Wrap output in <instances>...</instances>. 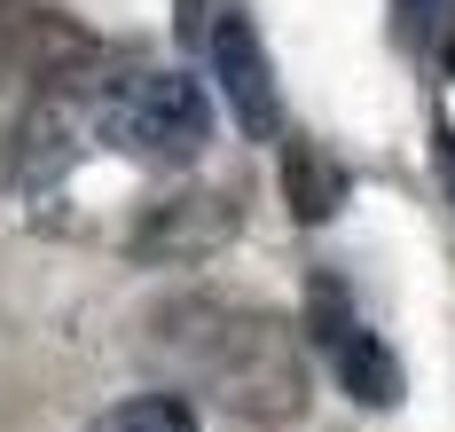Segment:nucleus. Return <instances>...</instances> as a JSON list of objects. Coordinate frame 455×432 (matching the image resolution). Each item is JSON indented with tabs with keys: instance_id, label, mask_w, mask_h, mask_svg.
I'll list each match as a JSON object with an SVG mask.
<instances>
[{
	"instance_id": "nucleus-1",
	"label": "nucleus",
	"mask_w": 455,
	"mask_h": 432,
	"mask_svg": "<svg viewBox=\"0 0 455 432\" xmlns=\"http://www.w3.org/2000/svg\"><path fill=\"white\" fill-rule=\"evenodd\" d=\"M149 354L181 385L212 393L228 417H243V425H299L307 417V354H299V331L259 315V307L173 299L149 323Z\"/></svg>"
},
{
	"instance_id": "nucleus-2",
	"label": "nucleus",
	"mask_w": 455,
	"mask_h": 432,
	"mask_svg": "<svg viewBox=\"0 0 455 432\" xmlns=\"http://www.w3.org/2000/svg\"><path fill=\"white\" fill-rule=\"evenodd\" d=\"M94 142L141 165H196L212 142V102L181 71H134L94 87Z\"/></svg>"
},
{
	"instance_id": "nucleus-3",
	"label": "nucleus",
	"mask_w": 455,
	"mask_h": 432,
	"mask_svg": "<svg viewBox=\"0 0 455 432\" xmlns=\"http://www.w3.org/2000/svg\"><path fill=\"white\" fill-rule=\"evenodd\" d=\"M87 142H94V95L47 87V95L0 134V189H16V196L55 189V181L79 165V149H87Z\"/></svg>"
},
{
	"instance_id": "nucleus-4",
	"label": "nucleus",
	"mask_w": 455,
	"mask_h": 432,
	"mask_svg": "<svg viewBox=\"0 0 455 432\" xmlns=\"http://www.w3.org/2000/svg\"><path fill=\"white\" fill-rule=\"evenodd\" d=\"M307 331H315V346L330 354L338 385H346L362 409H401V385H409V378H401L393 346L346 307V291L330 284V276H315V291H307Z\"/></svg>"
},
{
	"instance_id": "nucleus-5",
	"label": "nucleus",
	"mask_w": 455,
	"mask_h": 432,
	"mask_svg": "<svg viewBox=\"0 0 455 432\" xmlns=\"http://www.w3.org/2000/svg\"><path fill=\"white\" fill-rule=\"evenodd\" d=\"M204 48H212V79H220V95H228V118L251 142H275L283 134V95H275V63L259 48V32H251V16L243 8H212Z\"/></svg>"
},
{
	"instance_id": "nucleus-6",
	"label": "nucleus",
	"mask_w": 455,
	"mask_h": 432,
	"mask_svg": "<svg viewBox=\"0 0 455 432\" xmlns=\"http://www.w3.org/2000/svg\"><path fill=\"white\" fill-rule=\"evenodd\" d=\"M235 196L220 189H196V196H165L149 204L134 228V260H165V268H188V260H212L228 236H235Z\"/></svg>"
},
{
	"instance_id": "nucleus-7",
	"label": "nucleus",
	"mask_w": 455,
	"mask_h": 432,
	"mask_svg": "<svg viewBox=\"0 0 455 432\" xmlns=\"http://www.w3.org/2000/svg\"><path fill=\"white\" fill-rule=\"evenodd\" d=\"M283 196H291V212H299L307 228H322V220L346 204V165L322 142H291L283 149Z\"/></svg>"
},
{
	"instance_id": "nucleus-8",
	"label": "nucleus",
	"mask_w": 455,
	"mask_h": 432,
	"mask_svg": "<svg viewBox=\"0 0 455 432\" xmlns=\"http://www.w3.org/2000/svg\"><path fill=\"white\" fill-rule=\"evenodd\" d=\"M87 432H196V409H188L181 393H134V401L102 409Z\"/></svg>"
},
{
	"instance_id": "nucleus-9",
	"label": "nucleus",
	"mask_w": 455,
	"mask_h": 432,
	"mask_svg": "<svg viewBox=\"0 0 455 432\" xmlns=\"http://www.w3.org/2000/svg\"><path fill=\"white\" fill-rule=\"evenodd\" d=\"M393 8H401V40H409V48H432L455 24V0H393Z\"/></svg>"
},
{
	"instance_id": "nucleus-10",
	"label": "nucleus",
	"mask_w": 455,
	"mask_h": 432,
	"mask_svg": "<svg viewBox=\"0 0 455 432\" xmlns=\"http://www.w3.org/2000/svg\"><path fill=\"white\" fill-rule=\"evenodd\" d=\"M432 157H440V181H448V196H455V134H448V126L432 134Z\"/></svg>"
},
{
	"instance_id": "nucleus-11",
	"label": "nucleus",
	"mask_w": 455,
	"mask_h": 432,
	"mask_svg": "<svg viewBox=\"0 0 455 432\" xmlns=\"http://www.w3.org/2000/svg\"><path fill=\"white\" fill-rule=\"evenodd\" d=\"M440 71H448V79H455V40H448V55H440Z\"/></svg>"
}]
</instances>
